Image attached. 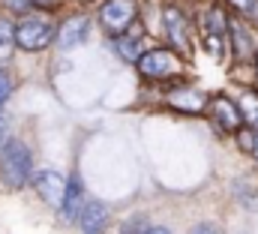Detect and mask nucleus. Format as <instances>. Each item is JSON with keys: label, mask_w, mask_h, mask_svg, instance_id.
I'll return each instance as SVG.
<instances>
[{"label": "nucleus", "mask_w": 258, "mask_h": 234, "mask_svg": "<svg viewBox=\"0 0 258 234\" xmlns=\"http://www.w3.org/2000/svg\"><path fill=\"white\" fill-rule=\"evenodd\" d=\"M0 177L9 189H21L33 177V156L30 147L18 138H9L0 144Z\"/></svg>", "instance_id": "1"}, {"label": "nucleus", "mask_w": 258, "mask_h": 234, "mask_svg": "<svg viewBox=\"0 0 258 234\" xmlns=\"http://www.w3.org/2000/svg\"><path fill=\"white\" fill-rule=\"evenodd\" d=\"M240 117L249 126H258V93H243V99H240Z\"/></svg>", "instance_id": "13"}, {"label": "nucleus", "mask_w": 258, "mask_h": 234, "mask_svg": "<svg viewBox=\"0 0 258 234\" xmlns=\"http://www.w3.org/2000/svg\"><path fill=\"white\" fill-rule=\"evenodd\" d=\"M138 234H171V231L162 228V225H156V228H144V231H138Z\"/></svg>", "instance_id": "20"}, {"label": "nucleus", "mask_w": 258, "mask_h": 234, "mask_svg": "<svg viewBox=\"0 0 258 234\" xmlns=\"http://www.w3.org/2000/svg\"><path fill=\"white\" fill-rule=\"evenodd\" d=\"M9 9H15V12H24V9H30L33 6V0H3Z\"/></svg>", "instance_id": "17"}, {"label": "nucleus", "mask_w": 258, "mask_h": 234, "mask_svg": "<svg viewBox=\"0 0 258 234\" xmlns=\"http://www.w3.org/2000/svg\"><path fill=\"white\" fill-rule=\"evenodd\" d=\"M255 60H258V54H255Z\"/></svg>", "instance_id": "23"}, {"label": "nucleus", "mask_w": 258, "mask_h": 234, "mask_svg": "<svg viewBox=\"0 0 258 234\" xmlns=\"http://www.w3.org/2000/svg\"><path fill=\"white\" fill-rule=\"evenodd\" d=\"M3 141H6V126L0 123V144H3Z\"/></svg>", "instance_id": "22"}, {"label": "nucleus", "mask_w": 258, "mask_h": 234, "mask_svg": "<svg viewBox=\"0 0 258 234\" xmlns=\"http://www.w3.org/2000/svg\"><path fill=\"white\" fill-rule=\"evenodd\" d=\"M165 30H168V39H171L180 51L189 45V30H186V18H183L180 9H174V6L165 9Z\"/></svg>", "instance_id": "9"}, {"label": "nucleus", "mask_w": 258, "mask_h": 234, "mask_svg": "<svg viewBox=\"0 0 258 234\" xmlns=\"http://www.w3.org/2000/svg\"><path fill=\"white\" fill-rule=\"evenodd\" d=\"M84 33H87V15H69L54 30V42H57V48L69 51V48H75L84 39Z\"/></svg>", "instance_id": "7"}, {"label": "nucleus", "mask_w": 258, "mask_h": 234, "mask_svg": "<svg viewBox=\"0 0 258 234\" xmlns=\"http://www.w3.org/2000/svg\"><path fill=\"white\" fill-rule=\"evenodd\" d=\"M135 15H138L135 0H105V3L99 6V24H102L111 36L126 33L129 27L135 24Z\"/></svg>", "instance_id": "3"}, {"label": "nucleus", "mask_w": 258, "mask_h": 234, "mask_svg": "<svg viewBox=\"0 0 258 234\" xmlns=\"http://www.w3.org/2000/svg\"><path fill=\"white\" fill-rule=\"evenodd\" d=\"M33 189L39 192V198L48 204V207H60V201H63V189H66V180L63 174H57L54 168H45V171H39V174H33Z\"/></svg>", "instance_id": "5"}, {"label": "nucleus", "mask_w": 258, "mask_h": 234, "mask_svg": "<svg viewBox=\"0 0 258 234\" xmlns=\"http://www.w3.org/2000/svg\"><path fill=\"white\" fill-rule=\"evenodd\" d=\"M210 111H213L216 123H219L222 129H231V132H234V129L240 126V120H243L240 111L234 108V102H231V99H225V96H216V99H213V105H210Z\"/></svg>", "instance_id": "10"}, {"label": "nucleus", "mask_w": 258, "mask_h": 234, "mask_svg": "<svg viewBox=\"0 0 258 234\" xmlns=\"http://www.w3.org/2000/svg\"><path fill=\"white\" fill-rule=\"evenodd\" d=\"M81 204H84V192H81V183H78V177H72V180H66L63 201H60V213H63V219H69V222H72V219L78 216Z\"/></svg>", "instance_id": "11"}, {"label": "nucleus", "mask_w": 258, "mask_h": 234, "mask_svg": "<svg viewBox=\"0 0 258 234\" xmlns=\"http://www.w3.org/2000/svg\"><path fill=\"white\" fill-rule=\"evenodd\" d=\"M246 147L252 150V156H255V159H258V132H252V138L246 141Z\"/></svg>", "instance_id": "19"}, {"label": "nucleus", "mask_w": 258, "mask_h": 234, "mask_svg": "<svg viewBox=\"0 0 258 234\" xmlns=\"http://www.w3.org/2000/svg\"><path fill=\"white\" fill-rule=\"evenodd\" d=\"M234 192H237L240 204H246V210H258V189H255V186H249V192H246V186H243V183H237V186H234Z\"/></svg>", "instance_id": "15"}, {"label": "nucleus", "mask_w": 258, "mask_h": 234, "mask_svg": "<svg viewBox=\"0 0 258 234\" xmlns=\"http://www.w3.org/2000/svg\"><path fill=\"white\" fill-rule=\"evenodd\" d=\"M168 102H171L177 111H183V114H201V111H204V102H207V93L198 90V87H177V90L168 96Z\"/></svg>", "instance_id": "8"}, {"label": "nucleus", "mask_w": 258, "mask_h": 234, "mask_svg": "<svg viewBox=\"0 0 258 234\" xmlns=\"http://www.w3.org/2000/svg\"><path fill=\"white\" fill-rule=\"evenodd\" d=\"M135 63H138V72L144 78H153V81L168 78V75H174L180 69V57L174 51H168V48H150V51L138 54Z\"/></svg>", "instance_id": "4"}, {"label": "nucleus", "mask_w": 258, "mask_h": 234, "mask_svg": "<svg viewBox=\"0 0 258 234\" xmlns=\"http://www.w3.org/2000/svg\"><path fill=\"white\" fill-rule=\"evenodd\" d=\"M15 48V24L9 18H0V60L9 57Z\"/></svg>", "instance_id": "12"}, {"label": "nucleus", "mask_w": 258, "mask_h": 234, "mask_svg": "<svg viewBox=\"0 0 258 234\" xmlns=\"http://www.w3.org/2000/svg\"><path fill=\"white\" fill-rule=\"evenodd\" d=\"M114 48H117V54H120L123 60H129V63H135L138 54H141V51H138V39H129V36H123V33L114 39Z\"/></svg>", "instance_id": "14"}, {"label": "nucleus", "mask_w": 258, "mask_h": 234, "mask_svg": "<svg viewBox=\"0 0 258 234\" xmlns=\"http://www.w3.org/2000/svg\"><path fill=\"white\" fill-rule=\"evenodd\" d=\"M75 219L81 225V234H102L108 225V210L102 201H87V204H81Z\"/></svg>", "instance_id": "6"}, {"label": "nucleus", "mask_w": 258, "mask_h": 234, "mask_svg": "<svg viewBox=\"0 0 258 234\" xmlns=\"http://www.w3.org/2000/svg\"><path fill=\"white\" fill-rule=\"evenodd\" d=\"M9 93H12V81H9V75L0 69V105L6 102V96H9Z\"/></svg>", "instance_id": "16"}, {"label": "nucleus", "mask_w": 258, "mask_h": 234, "mask_svg": "<svg viewBox=\"0 0 258 234\" xmlns=\"http://www.w3.org/2000/svg\"><path fill=\"white\" fill-rule=\"evenodd\" d=\"M231 3H234L237 9H252V3H255V0H231Z\"/></svg>", "instance_id": "21"}, {"label": "nucleus", "mask_w": 258, "mask_h": 234, "mask_svg": "<svg viewBox=\"0 0 258 234\" xmlns=\"http://www.w3.org/2000/svg\"><path fill=\"white\" fill-rule=\"evenodd\" d=\"M54 42V24L45 18H24L15 24V48L21 51H45Z\"/></svg>", "instance_id": "2"}, {"label": "nucleus", "mask_w": 258, "mask_h": 234, "mask_svg": "<svg viewBox=\"0 0 258 234\" xmlns=\"http://www.w3.org/2000/svg\"><path fill=\"white\" fill-rule=\"evenodd\" d=\"M189 234H222L216 225H210V222H204V225H198V228H192Z\"/></svg>", "instance_id": "18"}]
</instances>
